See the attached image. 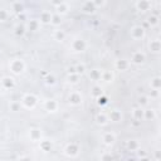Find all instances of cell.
I'll use <instances>...</instances> for the list:
<instances>
[{"mask_svg": "<svg viewBox=\"0 0 161 161\" xmlns=\"http://www.w3.org/2000/svg\"><path fill=\"white\" fill-rule=\"evenodd\" d=\"M80 79V75L77 74V73H72V74H68V82L72 83V84H77Z\"/></svg>", "mask_w": 161, "mask_h": 161, "instance_id": "d6a6232c", "label": "cell"}, {"mask_svg": "<svg viewBox=\"0 0 161 161\" xmlns=\"http://www.w3.org/2000/svg\"><path fill=\"white\" fill-rule=\"evenodd\" d=\"M83 98H82V94L78 92V91H73L69 93L68 96V103L72 104V106H79L82 103Z\"/></svg>", "mask_w": 161, "mask_h": 161, "instance_id": "52a82bcc", "label": "cell"}, {"mask_svg": "<svg viewBox=\"0 0 161 161\" xmlns=\"http://www.w3.org/2000/svg\"><path fill=\"white\" fill-rule=\"evenodd\" d=\"M156 160H161V156H160V151H156V156H155Z\"/></svg>", "mask_w": 161, "mask_h": 161, "instance_id": "c3c4849f", "label": "cell"}, {"mask_svg": "<svg viewBox=\"0 0 161 161\" xmlns=\"http://www.w3.org/2000/svg\"><path fill=\"white\" fill-rule=\"evenodd\" d=\"M93 1V4L96 5V8H98V6H102L103 4H104V0H92Z\"/></svg>", "mask_w": 161, "mask_h": 161, "instance_id": "ee69618b", "label": "cell"}, {"mask_svg": "<svg viewBox=\"0 0 161 161\" xmlns=\"http://www.w3.org/2000/svg\"><path fill=\"white\" fill-rule=\"evenodd\" d=\"M9 18V13L5 9H0V21H6Z\"/></svg>", "mask_w": 161, "mask_h": 161, "instance_id": "ab89813d", "label": "cell"}, {"mask_svg": "<svg viewBox=\"0 0 161 161\" xmlns=\"http://www.w3.org/2000/svg\"><path fill=\"white\" fill-rule=\"evenodd\" d=\"M10 111H13V112H18V111H20V102H18V101H13V102L10 103Z\"/></svg>", "mask_w": 161, "mask_h": 161, "instance_id": "f35d334b", "label": "cell"}, {"mask_svg": "<svg viewBox=\"0 0 161 161\" xmlns=\"http://www.w3.org/2000/svg\"><path fill=\"white\" fill-rule=\"evenodd\" d=\"M150 88H151V89H157V91H160V89H161V78H160V77H153V78L150 80Z\"/></svg>", "mask_w": 161, "mask_h": 161, "instance_id": "cb8c5ba5", "label": "cell"}, {"mask_svg": "<svg viewBox=\"0 0 161 161\" xmlns=\"http://www.w3.org/2000/svg\"><path fill=\"white\" fill-rule=\"evenodd\" d=\"M132 125H133L135 127H137V126H140V125H141V121H137V119H133V122H132Z\"/></svg>", "mask_w": 161, "mask_h": 161, "instance_id": "7dc6e473", "label": "cell"}, {"mask_svg": "<svg viewBox=\"0 0 161 161\" xmlns=\"http://www.w3.org/2000/svg\"><path fill=\"white\" fill-rule=\"evenodd\" d=\"M114 141H116V135H114L113 132H104V133L102 135V142H103L104 145L111 146V145L114 143Z\"/></svg>", "mask_w": 161, "mask_h": 161, "instance_id": "8fae6325", "label": "cell"}, {"mask_svg": "<svg viewBox=\"0 0 161 161\" xmlns=\"http://www.w3.org/2000/svg\"><path fill=\"white\" fill-rule=\"evenodd\" d=\"M132 64L135 65H141L146 62V53L142 52V50H135L132 54H131V60H130Z\"/></svg>", "mask_w": 161, "mask_h": 161, "instance_id": "277c9868", "label": "cell"}, {"mask_svg": "<svg viewBox=\"0 0 161 161\" xmlns=\"http://www.w3.org/2000/svg\"><path fill=\"white\" fill-rule=\"evenodd\" d=\"M126 146H127L128 151H137V150H140V143H138V141H136V140H130V141H127Z\"/></svg>", "mask_w": 161, "mask_h": 161, "instance_id": "4316f807", "label": "cell"}, {"mask_svg": "<svg viewBox=\"0 0 161 161\" xmlns=\"http://www.w3.org/2000/svg\"><path fill=\"white\" fill-rule=\"evenodd\" d=\"M11 9H13L15 13H18V14H20V13H23V11H24L23 4H20V1H15V3H13Z\"/></svg>", "mask_w": 161, "mask_h": 161, "instance_id": "e575fe53", "label": "cell"}, {"mask_svg": "<svg viewBox=\"0 0 161 161\" xmlns=\"http://www.w3.org/2000/svg\"><path fill=\"white\" fill-rule=\"evenodd\" d=\"M101 74H102V70L101 69H98V68H93V69H91L89 70V73H88V75H89V78L92 79V80H101Z\"/></svg>", "mask_w": 161, "mask_h": 161, "instance_id": "603a6c76", "label": "cell"}, {"mask_svg": "<svg viewBox=\"0 0 161 161\" xmlns=\"http://www.w3.org/2000/svg\"><path fill=\"white\" fill-rule=\"evenodd\" d=\"M131 67V62L128 59H125V58H121V59H117L114 62V68L117 70H127L128 68Z\"/></svg>", "mask_w": 161, "mask_h": 161, "instance_id": "30bf717a", "label": "cell"}, {"mask_svg": "<svg viewBox=\"0 0 161 161\" xmlns=\"http://www.w3.org/2000/svg\"><path fill=\"white\" fill-rule=\"evenodd\" d=\"M26 65H25V62L20 58H15V59H11L10 63H9V69L13 74L15 75H19L21 74L24 70H25Z\"/></svg>", "mask_w": 161, "mask_h": 161, "instance_id": "6da1fadb", "label": "cell"}, {"mask_svg": "<svg viewBox=\"0 0 161 161\" xmlns=\"http://www.w3.org/2000/svg\"><path fill=\"white\" fill-rule=\"evenodd\" d=\"M107 117H108V121H111V122H113V123H118V122H121L122 118H123L122 112H121L119 109H117V108L111 109V111L108 112Z\"/></svg>", "mask_w": 161, "mask_h": 161, "instance_id": "ba28073f", "label": "cell"}, {"mask_svg": "<svg viewBox=\"0 0 161 161\" xmlns=\"http://www.w3.org/2000/svg\"><path fill=\"white\" fill-rule=\"evenodd\" d=\"M86 48H87V43L82 38H77V39L72 40V43H70V49L73 52H83V50H86Z\"/></svg>", "mask_w": 161, "mask_h": 161, "instance_id": "5b68a950", "label": "cell"}, {"mask_svg": "<svg viewBox=\"0 0 161 161\" xmlns=\"http://www.w3.org/2000/svg\"><path fill=\"white\" fill-rule=\"evenodd\" d=\"M49 1H50V4H52L54 8H57L58 5H60V4L64 3V0H49Z\"/></svg>", "mask_w": 161, "mask_h": 161, "instance_id": "7bdbcfd3", "label": "cell"}, {"mask_svg": "<svg viewBox=\"0 0 161 161\" xmlns=\"http://www.w3.org/2000/svg\"><path fill=\"white\" fill-rule=\"evenodd\" d=\"M158 21H160V18H158V15H155V14H151V15L147 18V20H146V23H147L150 26H156V25H158Z\"/></svg>", "mask_w": 161, "mask_h": 161, "instance_id": "484cf974", "label": "cell"}, {"mask_svg": "<svg viewBox=\"0 0 161 161\" xmlns=\"http://www.w3.org/2000/svg\"><path fill=\"white\" fill-rule=\"evenodd\" d=\"M94 121H96V123L99 125V126H106V125L108 123L107 113H104V112H98V113L96 114V117H94Z\"/></svg>", "mask_w": 161, "mask_h": 161, "instance_id": "5bb4252c", "label": "cell"}, {"mask_svg": "<svg viewBox=\"0 0 161 161\" xmlns=\"http://www.w3.org/2000/svg\"><path fill=\"white\" fill-rule=\"evenodd\" d=\"M137 157L141 158V160H147V158H148V156H147L143 151H138V150H137Z\"/></svg>", "mask_w": 161, "mask_h": 161, "instance_id": "60d3db41", "label": "cell"}, {"mask_svg": "<svg viewBox=\"0 0 161 161\" xmlns=\"http://www.w3.org/2000/svg\"><path fill=\"white\" fill-rule=\"evenodd\" d=\"M36 103H38V97L35 94H33V93H26L21 98V104L28 109L34 108L36 106Z\"/></svg>", "mask_w": 161, "mask_h": 161, "instance_id": "7a4b0ae2", "label": "cell"}, {"mask_svg": "<svg viewBox=\"0 0 161 161\" xmlns=\"http://www.w3.org/2000/svg\"><path fill=\"white\" fill-rule=\"evenodd\" d=\"M60 23H62V15H59V14H53L52 15V20H50V24L52 25H54V26H58V25H60Z\"/></svg>", "mask_w": 161, "mask_h": 161, "instance_id": "4dcf8cb0", "label": "cell"}, {"mask_svg": "<svg viewBox=\"0 0 161 161\" xmlns=\"http://www.w3.org/2000/svg\"><path fill=\"white\" fill-rule=\"evenodd\" d=\"M55 10H57V14H59V15H65V14L69 11V6H68V4L63 3V4L58 5V6L55 8Z\"/></svg>", "mask_w": 161, "mask_h": 161, "instance_id": "83f0119b", "label": "cell"}, {"mask_svg": "<svg viewBox=\"0 0 161 161\" xmlns=\"http://www.w3.org/2000/svg\"><path fill=\"white\" fill-rule=\"evenodd\" d=\"M113 73L111 70H102V74H101V80L106 82V83H112L113 82Z\"/></svg>", "mask_w": 161, "mask_h": 161, "instance_id": "7402d4cb", "label": "cell"}, {"mask_svg": "<svg viewBox=\"0 0 161 161\" xmlns=\"http://www.w3.org/2000/svg\"><path fill=\"white\" fill-rule=\"evenodd\" d=\"M106 158H112V155L111 153H107V155H102L101 156V160H106Z\"/></svg>", "mask_w": 161, "mask_h": 161, "instance_id": "bcb514c9", "label": "cell"}, {"mask_svg": "<svg viewBox=\"0 0 161 161\" xmlns=\"http://www.w3.org/2000/svg\"><path fill=\"white\" fill-rule=\"evenodd\" d=\"M157 117L156 111L153 108H146L143 109V119L145 121H153Z\"/></svg>", "mask_w": 161, "mask_h": 161, "instance_id": "d6986e66", "label": "cell"}, {"mask_svg": "<svg viewBox=\"0 0 161 161\" xmlns=\"http://www.w3.org/2000/svg\"><path fill=\"white\" fill-rule=\"evenodd\" d=\"M131 113H132V118L133 119H137V121H142L143 119V108L142 107L138 106V107L132 108Z\"/></svg>", "mask_w": 161, "mask_h": 161, "instance_id": "ac0fdd59", "label": "cell"}, {"mask_svg": "<svg viewBox=\"0 0 161 161\" xmlns=\"http://www.w3.org/2000/svg\"><path fill=\"white\" fill-rule=\"evenodd\" d=\"M58 107H59V104H58V102L55 99H47L44 102V108L48 112H57Z\"/></svg>", "mask_w": 161, "mask_h": 161, "instance_id": "7c38bea8", "label": "cell"}, {"mask_svg": "<svg viewBox=\"0 0 161 161\" xmlns=\"http://www.w3.org/2000/svg\"><path fill=\"white\" fill-rule=\"evenodd\" d=\"M40 142V150L44 151V152H48L52 150V141H48V140H44V141H39Z\"/></svg>", "mask_w": 161, "mask_h": 161, "instance_id": "f546056e", "label": "cell"}, {"mask_svg": "<svg viewBox=\"0 0 161 161\" xmlns=\"http://www.w3.org/2000/svg\"><path fill=\"white\" fill-rule=\"evenodd\" d=\"M25 30H26V28H25L24 25H16V26L14 28V34H15L16 36H23V35L25 34Z\"/></svg>", "mask_w": 161, "mask_h": 161, "instance_id": "1f68e13d", "label": "cell"}, {"mask_svg": "<svg viewBox=\"0 0 161 161\" xmlns=\"http://www.w3.org/2000/svg\"><path fill=\"white\" fill-rule=\"evenodd\" d=\"M44 80H45V83L47 84H50V86H53L54 83H55V77L53 75V74H50V73H48L45 77H44Z\"/></svg>", "mask_w": 161, "mask_h": 161, "instance_id": "8d00e7d4", "label": "cell"}, {"mask_svg": "<svg viewBox=\"0 0 161 161\" xmlns=\"http://www.w3.org/2000/svg\"><path fill=\"white\" fill-rule=\"evenodd\" d=\"M137 102H138V106L140 107H142V108L143 107H147L150 104V97L146 96V94H142V96L138 97V101Z\"/></svg>", "mask_w": 161, "mask_h": 161, "instance_id": "f1b7e54d", "label": "cell"}, {"mask_svg": "<svg viewBox=\"0 0 161 161\" xmlns=\"http://www.w3.org/2000/svg\"><path fill=\"white\" fill-rule=\"evenodd\" d=\"M53 38H54V40H57V42H62V40L65 39V31L62 30V29H57V30H54V33H53Z\"/></svg>", "mask_w": 161, "mask_h": 161, "instance_id": "d4e9b609", "label": "cell"}, {"mask_svg": "<svg viewBox=\"0 0 161 161\" xmlns=\"http://www.w3.org/2000/svg\"><path fill=\"white\" fill-rule=\"evenodd\" d=\"M52 13L50 11H48V10H43L42 13H40V16H39V21H40V24H50V20H52Z\"/></svg>", "mask_w": 161, "mask_h": 161, "instance_id": "2e32d148", "label": "cell"}, {"mask_svg": "<svg viewBox=\"0 0 161 161\" xmlns=\"http://www.w3.org/2000/svg\"><path fill=\"white\" fill-rule=\"evenodd\" d=\"M148 49L152 53H160V50H161V42H160V39H152V40H150Z\"/></svg>", "mask_w": 161, "mask_h": 161, "instance_id": "e0dca14e", "label": "cell"}, {"mask_svg": "<svg viewBox=\"0 0 161 161\" xmlns=\"http://www.w3.org/2000/svg\"><path fill=\"white\" fill-rule=\"evenodd\" d=\"M18 158H20V160H23V158H29V157H28V156H19Z\"/></svg>", "mask_w": 161, "mask_h": 161, "instance_id": "681fc988", "label": "cell"}, {"mask_svg": "<svg viewBox=\"0 0 161 161\" xmlns=\"http://www.w3.org/2000/svg\"><path fill=\"white\" fill-rule=\"evenodd\" d=\"M79 151H80V147L78 143L75 142H70L68 143L65 147H64V155L67 157H70V158H74L79 155Z\"/></svg>", "mask_w": 161, "mask_h": 161, "instance_id": "3957f363", "label": "cell"}, {"mask_svg": "<svg viewBox=\"0 0 161 161\" xmlns=\"http://www.w3.org/2000/svg\"><path fill=\"white\" fill-rule=\"evenodd\" d=\"M82 9H83V11L84 13H87V14H93L94 11H96V5L93 4V1L92 0H87L84 4H83V6H82Z\"/></svg>", "mask_w": 161, "mask_h": 161, "instance_id": "ffe728a7", "label": "cell"}, {"mask_svg": "<svg viewBox=\"0 0 161 161\" xmlns=\"http://www.w3.org/2000/svg\"><path fill=\"white\" fill-rule=\"evenodd\" d=\"M130 35L133 40H140V39H143L145 36V29L141 26V25H135L131 31H130Z\"/></svg>", "mask_w": 161, "mask_h": 161, "instance_id": "8992f818", "label": "cell"}, {"mask_svg": "<svg viewBox=\"0 0 161 161\" xmlns=\"http://www.w3.org/2000/svg\"><path fill=\"white\" fill-rule=\"evenodd\" d=\"M67 72H68V74L75 73V65H70V67H68V68H67Z\"/></svg>", "mask_w": 161, "mask_h": 161, "instance_id": "f6af8a7d", "label": "cell"}, {"mask_svg": "<svg viewBox=\"0 0 161 161\" xmlns=\"http://www.w3.org/2000/svg\"><path fill=\"white\" fill-rule=\"evenodd\" d=\"M29 137L33 142H39L42 140V130L40 128H30L29 130Z\"/></svg>", "mask_w": 161, "mask_h": 161, "instance_id": "4fadbf2b", "label": "cell"}, {"mask_svg": "<svg viewBox=\"0 0 161 161\" xmlns=\"http://www.w3.org/2000/svg\"><path fill=\"white\" fill-rule=\"evenodd\" d=\"M96 99H97V104L101 106V107H103V106H106V104L108 103V97L104 96V94H101V96L97 97Z\"/></svg>", "mask_w": 161, "mask_h": 161, "instance_id": "d590c367", "label": "cell"}, {"mask_svg": "<svg viewBox=\"0 0 161 161\" xmlns=\"http://www.w3.org/2000/svg\"><path fill=\"white\" fill-rule=\"evenodd\" d=\"M75 73L79 74V75H82L83 73H86V65H84L83 63L77 64V65H75Z\"/></svg>", "mask_w": 161, "mask_h": 161, "instance_id": "74e56055", "label": "cell"}, {"mask_svg": "<svg viewBox=\"0 0 161 161\" xmlns=\"http://www.w3.org/2000/svg\"><path fill=\"white\" fill-rule=\"evenodd\" d=\"M39 26H40V21L39 20H36V19H30L29 21H28V24H26V29L28 30H30V31H36L38 29H39Z\"/></svg>", "mask_w": 161, "mask_h": 161, "instance_id": "44dd1931", "label": "cell"}, {"mask_svg": "<svg viewBox=\"0 0 161 161\" xmlns=\"http://www.w3.org/2000/svg\"><path fill=\"white\" fill-rule=\"evenodd\" d=\"M91 94H92L93 98H97V97H99L101 94H103V91H102V88H101L99 86H94V87L92 88V91H91Z\"/></svg>", "mask_w": 161, "mask_h": 161, "instance_id": "836d02e7", "label": "cell"}, {"mask_svg": "<svg viewBox=\"0 0 161 161\" xmlns=\"http://www.w3.org/2000/svg\"><path fill=\"white\" fill-rule=\"evenodd\" d=\"M158 92H160V91H157V89H151L148 97H150V98H156V97H158Z\"/></svg>", "mask_w": 161, "mask_h": 161, "instance_id": "b9f144b4", "label": "cell"}, {"mask_svg": "<svg viewBox=\"0 0 161 161\" xmlns=\"http://www.w3.org/2000/svg\"><path fill=\"white\" fill-rule=\"evenodd\" d=\"M15 86V79L13 77H4L1 79V87L4 89H11Z\"/></svg>", "mask_w": 161, "mask_h": 161, "instance_id": "9a60e30c", "label": "cell"}, {"mask_svg": "<svg viewBox=\"0 0 161 161\" xmlns=\"http://www.w3.org/2000/svg\"><path fill=\"white\" fill-rule=\"evenodd\" d=\"M135 6H136V9H137L138 11H143V13H145V11L151 10L152 4H151L150 0H137L136 4H135Z\"/></svg>", "mask_w": 161, "mask_h": 161, "instance_id": "9c48e42d", "label": "cell"}]
</instances>
